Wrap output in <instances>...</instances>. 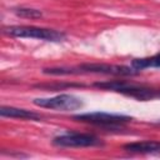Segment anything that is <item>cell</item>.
<instances>
[{"label": "cell", "mask_w": 160, "mask_h": 160, "mask_svg": "<svg viewBox=\"0 0 160 160\" xmlns=\"http://www.w3.org/2000/svg\"><path fill=\"white\" fill-rule=\"evenodd\" d=\"M49 75H79V74H106L116 76H129L139 74L132 66L110 65V64H81L75 68H48L42 70Z\"/></svg>", "instance_id": "obj_1"}, {"label": "cell", "mask_w": 160, "mask_h": 160, "mask_svg": "<svg viewBox=\"0 0 160 160\" xmlns=\"http://www.w3.org/2000/svg\"><path fill=\"white\" fill-rule=\"evenodd\" d=\"M95 88L104 89V90H111L120 94H124L126 96L135 98L138 100H152V99H160V89L148 88L144 85H138L132 82H128L124 80H111V81H99L94 82Z\"/></svg>", "instance_id": "obj_2"}, {"label": "cell", "mask_w": 160, "mask_h": 160, "mask_svg": "<svg viewBox=\"0 0 160 160\" xmlns=\"http://www.w3.org/2000/svg\"><path fill=\"white\" fill-rule=\"evenodd\" d=\"M4 32L14 38H29L51 42H59L65 39V34L62 31L38 26H6L4 28Z\"/></svg>", "instance_id": "obj_3"}, {"label": "cell", "mask_w": 160, "mask_h": 160, "mask_svg": "<svg viewBox=\"0 0 160 160\" xmlns=\"http://www.w3.org/2000/svg\"><path fill=\"white\" fill-rule=\"evenodd\" d=\"M36 106L51 109V110H60V111H72L82 108L84 102L80 98L71 95V94H60L52 98H38L32 101Z\"/></svg>", "instance_id": "obj_4"}, {"label": "cell", "mask_w": 160, "mask_h": 160, "mask_svg": "<svg viewBox=\"0 0 160 160\" xmlns=\"http://www.w3.org/2000/svg\"><path fill=\"white\" fill-rule=\"evenodd\" d=\"M74 120L80 122H88L98 126H106V128H116L119 125H122L128 121H131V118L128 115H120V114H110V112H84L72 116Z\"/></svg>", "instance_id": "obj_5"}, {"label": "cell", "mask_w": 160, "mask_h": 160, "mask_svg": "<svg viewBox=\"0 0 160 160\" xmlns=\"http://www.w3.org/2000/svg\"><path fill=\"white\" fill-rule=\"evenodd\" d=\"M52 144L61 148H92V146L102 145L99 138L91 134H80V132H68L64 135L55 136Z\"/></svg>", "instance_id": "obj_6"}, {"label": "cell", "mask_w": 160, "mask_h": 160, "mask_svg": "<svg viewBox=\"0 0 160 160\" xmlns=\"http://www.w3.org/2000/svg\"><path fill=\"white\" fill-rule=\"evenodd\" d=\"M0 115L4 118H14V119H24V120H41V115L26 109L15 108V106H1Z\"/></svg>", "instance_id": "obj_7"}, {"label": "cell", "mask_w": 160, "mask_h": 160, "mask_svg": "<svg viewBox=\"0 0 160 160\" xmlns=\"http://www.w3.org/2000/svg\"><path fill=\"white\" fill-rule=\"evenodd\" d=\"M124 150L129 152H140V154H150L160 151V141L145 140V141H135L124 145Z\"/></svg>", "instance_id": "obj_8"}, {"label": "cell", "mask_w": 160, "mask_h": 160, "mask_svg": "<svg viewBox=\"0 0 160 160\" xmlns=\"http://www.w3.org/2000/svg\"><path fill=\"white\" fill-rule=\"evenodd\" d=\"M131 66L136 70H142L148 68H160V52L149 58H140L131 60Z\"/></svg>", "instance_id": "obj_9"}, {"label": "cell", "mask_w": 160, "mask_h": 160, "mask_svg": "<svg viewBox=\"0 0 160 160\" xmlns=\"http://www.w3.org/2000/svg\"><path fill=\"white\" fill-rule=\"evenodd\" d=\"M14 12L20 18H26V19H38V18H41L42 15L40 10L31 9V8H16L14 9Z\"/></svg>", "instance_id": "obj_10"}, {"label": "cell", "mask_w": 160, "mask_h": 160, "mask_svg": "<svg viewBox=\"0 0 160 160\" xmlns=\"http://www.w3.org/2000/svg\"><path fill=\"white\" fill-rule=\"evenodd\" d=\"M159 124H160V122H159Z\"/></svg>", "instance_id": "obj_11"}]
</instances>
